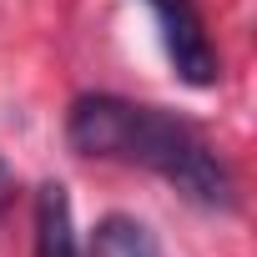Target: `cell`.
I'll use <instances>...</instances> for the list:
<instances>
[{"instance_id": "cell-1", "label": "cell", "mask_w": 257, "mask_h": 257, "mask_svg": "<svg viewBox=\"0 0 257 257\" xmlns=\"http://www.w3.org/2000/svg\"><path fill=\"white\" fill-rule=\"evenodd\" d=\"M66 142L81 157L147 167L197 207H212V212L237 207V187H232L227 162L207 147V137L197 126H187L182 116H172L162 106H137V101H121L106 91L76 96L66 111Z\"/></svg>"}, {"instance_id": "cell-2", "label": "cell", "mask_w": 257, "mask_h": 257, "mask_svg": "<svg viewBox=\"0 0 257 257\" xmlns=\"http://www.w3.org/2000/svg\"><path fill=\"white\" fill-rule=\"evenodd\" d=\"M147 11H152V21L162 31L172 71L197 91L217 86L222 81V56H217V46L207 36V21L197 11V0H147Z\"/></svg>"}, {"instance_id": "cell-3", "label": "cell", "mask_w": 257, "mask_h": 257, "mask_svg": "<svg viewBox=\"0 0 257 257\" xmlns=\"http://www.w3.org/2000/svg\"><path fill=\"white\" fill-rule=\"evenodd\" d=\"M36 257H81L76 252L71 197H66L61 182H46L36 192Z\"/></svg>"}, {"instance_id": "cell-4", "label": "cell", "mask_w": 257, "mask_h": 257, "mask_svg": "<svg viewBox=\"0 0 257 257\" xmlns=\"http://www.w3.org/2000/svg\"><path fill=\"white\" fill-rule=\"evenodd\" d=\"M86 257H162V247H157V237H152L147 222L126 217V212H111V217L96 222Z\"/></svg>"}, {"instance_id": "cell-5", "label": "cell", "mask_w": 257, "mask_h": 257, "mask_svg": "<svg viewBox=\"0 0 257 257\" xmlns=\"http://www.w3.org/2000/svg\"><path fill=\"white\" fill-rule=\"evenodd\" d=\"M11 192H16V177H11L6 157H0V217H6V207H11Z\"/></svg>"}]
</instances>
